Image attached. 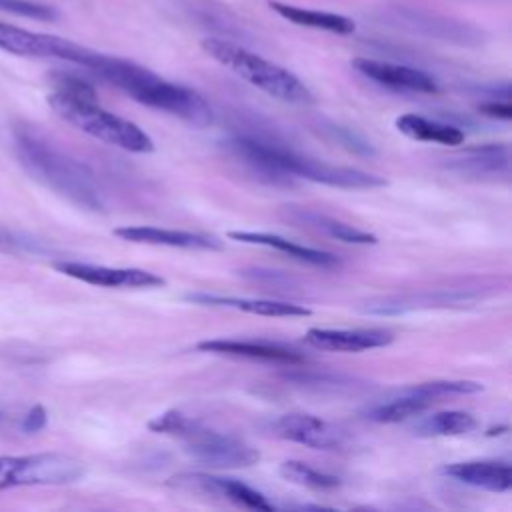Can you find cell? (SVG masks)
Masks as SVG:
<instances>
[{
	"mask_svg": "<svg viewBox=\"0 0 512 512\" xmlns=\"http://www.w3.org/2000/svg\"><path fill=\"white\" fill-rule=\"evenodd\" d=\"M280 476L292 484L306 486L312 490H332L340 486V478L320 472L306 462L300 460H286L280 464Z\"/></svg>",
	"mask_w": 512,
	"mask_h": 512,
	"instance_id": "cell-25",
	"label": "cell"
},
{
	"mask_svg": "<svg viewBox=\"0 0 512 512\" xmlns=\"http://www.w3.org/2000/svg\"><path fill=\"white\" fill-rule=\"evenodd\" d=\"M298 218L304 224H310V226L326 232L328 236H332L336 240H342V242H348V244H376L378 242V238L374 234L366 232V230H360L352 224H346V222H340V220L316 214V212H302L300 210Z\"/></svg>",
	"mask_w": 512,
	"mask_h": 512,
	"instance_id": "cell-24",
	"label": "cell"
},
{
	"mask_svg": "<svg viewBox=\"0 0 512 512\" xmlns=\"http://www.w3.org/2000/svg\"><path fill=\"white\" fill-rule=\"evenodd\" d=\"M168 484L186 492L220 496L230 500L236 506L250 508V510H274V506L266 500L262 492L254 490L252 486L236 478H222V476H212L204 472H186V474L172 476Z\"/></svg>",
	"mask_w": 512,
	"mask_h": 512,
	"instance_id": "cell-9",
	"label": "cell"
},
{
	"mask_svg": "<svg viewBox=\"0 0 512 512\" xmlns=\"http://www.w3.org/2000/svg\"><path fill=\"white\" fill-rule=\"evenodd\" d=\"M478 426L476 418L464 410H444L420 420L414 430L418 436H460Z\"/></svg>",
	"mask_w": 512,
	"mask_h": 512,
	"instance_id": "cell-23",
	"label": "cell"
},
{
	"mask_svg": "<svg viewBox=\"0 0 512 512\" xmlns=\"http://www.w3.org/2000/svg\"><path fill=\"white\" fill-rule=\"evenodd\" d=\"M226 150L244 162L258 178L268 184H290L292 178H304L318 184L348 188V190H370L386 186V178L348 166H334L310 156H302L290 148L276 146L270 142L256 140L252 136H232L224 142Z\"/></svg>",
	"mask_w": 512,
	"mask_h": 512,
	"instance_id": "cell-1",
	"label": "cell"
},
{
	"mask_svg": "<svg viewBox=\"0 0 512 512\" xmlns=\"http://www.w3.org/2000/svg\"><path fill=\"white\" fill-rule=\"evenodd\" d=\"M14 140L18 160L34 180L84 210H104L92 172L82 162L28 128H18Z\"/></svg>",
	"mask_w": 512,
	"mask_h": 512,
	"instance_id": "cell-3",
	"label": "cell"
},
{
	"mask_svg": "<svg viewBox=\"0 0 512 512\" xmlns=\"http://www.w3.org/2000/svg\"><path fill=\"white\" fill-rule=\"evenodd\" d=\"M0 252H8V254H36V252H44L42 244H38L32 238H24L20 234L8 232L0 228Z\"/></svg>",
	"mask_w": 512,
	"mask_h": 512,
	"instance_id": "cell-27",
	"label": "cell"
},
{
	"mask_svg": "<svg viewBox=\"0 0 512 512\" xmlns=\"http://www.w3.org/2000/svg\"><path fill=\"white\" fill-rule=\"evenodd\" d=\"M202 48L222 66L232 70L236 76L266 92L268 96L290 102V104H310L314 96L310 88L290 70L234 44L224 38H204Z\"/></svg>",
	"mask_w": 512,
	"mask_h": 512,
	"instance_id": "cell-5",
	"label": "cell"
},
{
	"mask_svg": "<svg viewBox=\"0 0 512 512\" xmlns=\"http://www.w3.org/2000/svg\"><path fill=\"white\" fill-rule=\"evenodd\" d=\"M396 128L412 138V140H420V142H436V144H444V146H458L466 140V134L446 122H438V120H430L418 114H404L396 118Z\"/></svg>",
	"mask_w": 512,
	"mask_h": 512,
	"instance_id": "cell-22",
	"label": "cell"
},
{
	"mask_svg": "<svg viewBox=\"0 0 512 512\" xmlns=\"http://www.w3.org/2000/svg\"><path fill=\"white\" fill-rule=\"evenodd\" d=\"M46 422H48V412H46V408H44L42 404H34V406L26 412V416H24V420H22V430H24L26 434H36V432H40V430L46 426Z\"/></svg>",
	"mask_w": 512,
	"mask_h": 512,
	"instance_id": "cell-28",
	"label": "cell"
},
{
	"mask_svg": "<svg viewBox=\"0 0 512 512\" xmlns=\"http://www.w3.org/2000/svg\"><path fill=\"white\" fill-rule=\"evenodd\" d=\"M48 104L60 118L110 146L136 154L154 150L152 138L138 124L104 110L98 98H78L54 90L48 96Z\"/></svg>",
	"mask_w": 512,
	"mask_h": 512,
	"instance_id": "cell-6",
	"label": "cell"
},
{
	"mask_svg": "<svg viewBox=\"0 0 512 512\" xmlns=\"http://www.w3.org/2000/svg\"><path fill=\"white\" fill-rule=\"evenodd\" d=\"M86 68L144 106L178 116L198 128L214 122L210 104L196 90L168 82L136 62L94 52Z\"/></svg>",
	"mask_w": 512,
	"mask_h": 512,
	"instance_id": "cell-2",
	"label": "cell"
},
{
	"mask_svg": "<svg viewBox=\"0 0 512 512\" xmlns=\"http://www.w3.org/2000/svg\"><path fill=\"white\" fill-rule=\"evenodd\" d=\"M268 4L278 16H282L284 20H290L298 26H306V28H314V30H326V32H334V34H350L356 28L354 20H350L342 14L320 12V10H312V8L284 4V2H278V0H270Z\"/></svg>",
	"mask_w": 512,
	"mask_h": 512,
	"instance_id": "cell-21",
	"label": "cell"
},
{
	"mask_svg": "<svg viewBox=\"0 0 512 512\" xmlns=\"http://www.w3.org/2000/svg\"><path fill=\"white\" fill-rule=\"evenodd\" d=\"M478 110L490 118H498V120H510L512 118V106L508 100L498 102V100H490L478 106Z\"/></svg>",
	"mask_w": 512,
	"mask_h": 512,
	"instance_id": "cell-29",
	"label": "cell"
},
{
	"mask_svg": "<svg viewBox=\"0 0 512 512\" xmlns=\"http://www.w3.org/2000/svg\"><path fill=\"white\" fill-rule=\"evenodd\" d=\"M202 352H214V354H228V356H244V358H256V360H268V362H284V364H298L304 360L302 354L296 350L266 342V340H238V338H214V340H202L196 344Z\"/></svg>",
	"mask_w": 512,
	"mask_h": 512,
	"instance_id": "cell-16",
	"label": "cell"
},
{
	"mask_svg": "<svg viewBox=\"0 0 512 512\" xmlns=\"http://www.w3.org/2000/svg\"><path fill=\"white\" fill-rule=\"evenodd\" d=\"M394 336L380 328H310L304 342L318 350L328 352H364L392 344Z\"/></svg>",
	"mask_w": 512,
	"mask_h": 512,
	"instance_id": "cell-13",
	"label": "cell"
},
{
	"mask_svg": "<svg viewBox=\"0 0 512 512\" xmlns=\"http://www.w3.org/2000/svg\"><path fill=\"white\" fill-rule=\"evenodd\" d=\"M334 134H338V138H340L350 150L362 152V154H374L372 146H370L366 140H362L360 136H356L354 132H348V130H344V128H334Z\"/></svg>",
	"mask_w": 512,
	"mask_h": 512,
	"instance_id": "cell-30",
	"label": "cell"
},
{
	"mask_svg": "<svg viewBox=\"0 0 512 512\" xmlns=\"http://www.w3.org/2000/svg\"><path fill=\"white\" fill-rule=\"evenodd\" d=\"M0 48L16 56H48L68 60L74 42L60 36L38 34L0 22Z\"/></svg>",
	"mask_w": 512,
	"mask_h": 512,
	"instance_id": "cell-14",
	"label": "cell"
},
{
	"mask_svg": "<svg viewBox=\"0 0 512 512\" xmlns=\"http://www.w3.org/2000/svg\"><path fill=\"white\" fill-rule=\"evenodd\" d=\"M54 268L64 276L76 278L86 284L102 286V288H156L166 284L162 276L142 268H112V266L72 262V260L54 262Z\"/></svg>",
	"mask_w": 512,
	"mask_h": 512,
	"instance_id": "cell-10",
	"label": "cell"
},
{
	"mask_svg": "<svg viewBox=\"0 0 512 512\" xmlns=\"http://www.w3.org/2000/svg\"><path fill=\"white\" fill-rule=\"evenodd\" d=\"M228 238L236 240V242H244V244H256V246H266V248H274L282 254H286L292 260L310 264V266H320V268H334L340 264L338 256H334L332 252H324V250H316L304 244H296L284 236L278 234H270V232H246V230H232L228 232Z\"/></svg>",
	"mask_w": 512,
	"mask_h": 512,
	"instance_id": "cell-19",
	"label": "cell"
},
{
	"mask_svg": "<svg viewBox=\"0 0 512 512\" xmlns=\"http://www.w3.org/2000/svg\"><path fill=\"white\" fill-rule=\"evenodd\" d=\"M148 428L156 434L174 436L194 460L214 468H246L260 460V452L250 444L208 428L180 410L158 414L148 422Z\"/></svg>",
	"mask_w": 512,
	"mask_h": 512,
	"instance_id": "cell-4",
	"label": "cell"
},
{
	"mask_svg": "<svg viewBox=\"0 0 512 512\" xmlns=\"http://www.w3.org/2000/svg\"><path fill=\"white\" fill-rule=\"evenodd\" d=\"M442 472L454 480L482 488L488 492H508L512 488V468L508 462L496 460H470L456 462L442 468Z\"/></svg>",
	"mask_w": 512,
	"mask_h": 512,
	"instance_id": "cell-18",
	"label": "cell"
},
{
	"mask_svg": "<svg viewBox=\"0 0 512 512\" xmlns=\"http://www.w3.org/2000/svg\"><path fill=\"white\" fill-rule=\"evenodd\" d=\"M84 476V464L68 454L42 452L0 456V490L14 486H60Z\"/></svg>",
	"mask_w": 512,
	"mask_h": 512,
	"instance_id": "cell-7",
	"label": "cell"
},
{
	"mask_svg": "<svg viewBox=\"0 0 512 512\" xmlns=\"http://www.w3.org/2000/svg\"><path fill=\"white\" fill-rule=\"evenodd\" d=\"M482 384L468 380H434L422 382L416 386L402 388L388 396L386 400L374 402L364 410V418L378 424H394L422 414L438 398L456 396V394H474L480 392Z\"/></svg>",
	"mask_w": 512,
	"mask_h": 512,
	"instance_id": "cell-8",
	"label": "cell"
},
{
	"mask_svg": "<svg viewBox=\"0 0 512 512\" xmlns=\"http://www.w3.org/2000/svg\"><path fill=\"white\" fill-rule=\"evenodd\" d=\"M114 236L136 242V244H154V246H170L184 250H220L222 242L214 236L186 232V230H170L156 226H120L114 230Z\"/></svg>",
	"mask_w": 512,
	"mask_h": 512,
	"instance_id": "cell-15",
	"label": "cell"
},
{
	"mask_svg": "<svg viewBox=\"0 0 512 512\" xmlns=\"http://www.w3.org/2000/svg\"><path fill=\"white\" fill-rule=\"evenodd\" d=\"M448 166L460 174L486 176V174H508L510 172V148L506 144H484L466 148L458 156L450 158Z\"/></svg>",
	"mask_w": 512,
	"mask_h": 512,
	"instance_id": "cell-20",
	"label": "cell"
},
{
	"mask_svg": "<svg viewBox=\"0 0 512 512\" xmlns=\"http://www.w3.org/2000/svg\"><path fill=\"white\" fill-rule=\"evenodd\" d=\"M188 302L202 304V306H222L232 310H242L248 314L258 316H310L312 310L294 302L284 300H266V298H238V296H220V294H208V292H190L184 296Z\"/></svg>",
	"mask_w": 512,
	"mask_h": 512,
	"instance_id": "cell-17",
	"label": "cell"
},
{
	"mask_svg": "<svg viewBox=\"0 0 512 512\" xmlns=\"http://www.w3.org/2000/svg\"><path fill=\"white\" fill-rule=\"evenodd\" d=\"M270 430L282 440L316 450H342L346 446V434L340 428L312 414H284L272 422Z\"/></svg>",
	"mask_w": 512,
	"mask_h": 512,
	"instance_id": "cell-11",
	"label": "cell"
},
{
	"mask_svg": "<svg viewBox=\"0 0 512 512\" xmlns=\"http://www.w3.org/2000/svg\"><path fill=\"white\" fill-rule=\"evenodd\" d=\"M0 10L24 16V18H34V20H54L56 12L50 6L30 2V0H0Z\"/></svg>",
	"mask_w": 512,
	"mask_h": 512,
	"instance_id": "cell-26",
	"label": "cell"
},
{
	"mask_svg": "<svg viewBox=\"0 0 512 512\" xmlns=\"http://www.w3.org/2000/svg\"><path fill=\"white\" fill-rule=\"evenodd\" d=\"M352 68L362 76H366L368 80L392 90L422 92V94L438 92L436 80L424 70H418L412 66L374 60V58H354Z\"/></svg>",
	"mask_w": 512,
	"mask_h": 512,
	"instance_id": "cell-12",
	"label": "cell"
}]
</instances>
